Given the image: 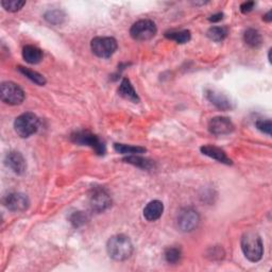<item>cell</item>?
Listing matches in <instances>:
<instances>
[{"mask_svg":"<svg viewBox=\"0 0 272 272\" xmlns=\"http://www.w3.org/2000/svg\"><path fill=\"white\" fill-rule=\"evenodd\" d=\"M200 150L204 155H207V156L213 158V160H216L219 163H222V164H225V165H231L232 164L231 158L228 155H226V153L222 149L218 148V147L207 145V146H202L200 148Z\"/></svg>","mask_w":272,"mask_h":272,"instance_id":"5bb4252c","label":"cell"},{"mask_svg":"<svg viewBox=\"0 0 272 272\" xmlns=\"http://www.w3.org/2000/svg\"><path fill=\"white\" fill-rule=\"evenodd\" d=\"M26 5V2H19V0H3L2 6L3 8L8 11V12H17L20 9H22Z\"/></svg>","mask_w":272,"mask_h":272,"instance_id":"484cf974","label":"cell"},{"mask_svg":"<svg viewBox=\"0 0 272 272\" xmlns=\"http://www.w3.org/2000/svg\"><path fill=\"white\" fill-rule=\"evenodd\" d=\"M206 96L213 106H215L221 111H229L233 109V104L231 102V100L225 95L216 92V90L208 89Z\"/></svg>","mask_w":272,"mask_h":272,"instance_id":"4fadbf2b","label":"cell"},{"mask_svg":"<svg viewBox=\"0 0 272 272\" xmlns=\"http://www.w3.org/2000/svg\"><path fill=\"white\" fill-rule=\"evenodd\" d=\"M45 19H46L49 24L60 25L65 19V13L61 10L48 11V12L45 14Z\"/></svg>","mask_w":272,"mask_h":272,"instance_id":"cb8c5ba5","label":"cell"},{"mask_svg":"<svg viewBox=\"0 0 272 272\" xmlns=\"http://www.w3.org/2000/svg\"><path fill=\"white\" fill-rule=\"evenodd\" d=\"M222 18H223V14H222V13H217V14L212 15V16L209 18V20L212 21V22H218V21H220Z\"/></svg>","mask_w":272,"mask_h":272,"instance_id":"f546056e","label":"cell"},{"mask_svg":"<svg viewBox=\"0 0 272 272\" xmlns=\"http://www.w3.org/2000/svg\"><path fill=\"white\" fill-rule=\"evenodd\" d=\"M181 256H182V253H181L179 248L169 247L165 250V259L169 264H177L178 262H180Z\"/></svg>","mask_w":272,"mask_h":272,"instance_id":"d4e9b609","label":"cell"},{"mask_svg":"<svg viewBox=\"0 0 272 272\" xmlns=\"http://www.w3.org/2000/svg\"><path fill=\"white\" fill-rule=\"evenodd\" d=\"M157 32L156 26L150 19H142L136 21L130 29V34L135 41L145 42L155 37Z\"/></svg>","mask_w":272,"mask_h":272,"instance_id":"8992f818","label":"cell"},{"mask_svg":"<svg viewBox=\"0 0 272 272\" xmlns=\"http://www.w3.org/2000/svg\"><path fill=\"white\" fill-rule=\"evenodd\" d=\"M29 199L21 192H12L6 197L5 206L11 212H24L29 208Z\"/></svg>","mask_w":272,"mask_h":272,"instance_id":"8fae6325","label":"cell"},{"mask_svg":"<svg viewBox=\"0 0 272 272\" xmlns=\"http://www.w3.org/2000/svg\"><path fill=\"white\" fill-rule=\"evenodd\" d=\"M88 202L90 210L96 213H101L105 212L111 207L112 200L106 189L101 187H96L90 191Z\"/></svg>","mask_w":272,"mask_h":272,"instance_id":"ba28073f","label":"cell"},{"mask_svg":"<svg viewBox=\"0 0 272 272\" xmlns=\"http://www.w3.org/2000/svg\"><path fill=\"white\" fill-rule=\"evenodd\" d=\"M123 162H126L128 164H131V165L136 166L139 168H142V169H146V170H149L153 167V163L150 160H148V158L142 157L139 154L128 155L127 157L123 158Z\"/></svg>","mask_w":272,"mask_h":272,"instance_id":"d6986e66","label":"cell"},{"mask_svg":"<svg viewBox=\"0 0 272 272\" xmlns=\"http://www.w3.org/2000/svg\"><path fill=\"white\" fill-rule=\"evenodd\" d=\"M6 165L16 175H24L27 169L25 157L18 151H11L6 156Z\"/></svg>","mask_w":272,"mask_h":272,"instance_id":"7c38bea8","label":"cell"},{"mask_svg":"<svg viewBox=\"0 0 272 272\" xmlns=\"http://www.w3.org/2000/svg\"><path fill=\"white\" fill-rule=\"evenodd\" d=\"M229 30L225 27H212L209 29L207 36L210 40L214 42H222L228 37Z\"/></svg>","mask_w":272,"mask_h":272,"instance_id":"603a6c76","label":"cell"},{"mask_svg":"<svg viewBox=\"0 0 272 272\" xmlns=\"http://www.w3.org/2000/svg\"><path fill=\"white\" fill-rule=\"evenodd\" d=\"M117 41L110 37L95 38L90 42V48L93 53L102 59H108L112 56L117 50Z\"/></svg>","mask_w":272,"mask_h":272,"instance_id":"5b68a950","label":"cell"},{"mask_svg":"<svg viewBox=\"0 0 272 272\" xmlns=\"http://www.w3.org/2000/svg\"><path fill=\"white\" fill-rule=\"evenodd\" d=\"M254 6H255V3H254V2H247V3H244V4L241 6V12L244 13V14L250 13L251 11L254 9Z\"/></svg>","mask_w":272,"mask_h":272,"instance_id":"f1b7e54d","label":"cell"},{"mask_svg":"<svg viewBox=\"0 0 272 272\" xmlns=\"http://www.w3.org/2000/svg\"><path fill=\"white\" fill-rule=\"evenodd\" d=\"M200 222V216L197 211L192 209H184L178 216V226L182 232H192L197 229Z\"/></svg>","mask_w":272,"mask_h":272,"instance_id":"9c48e42d","label":"cell"},{"mask_svg":"<svg viewBox=\"0 0 272 272\" xmlns=\"http://www.w3.org/2000/svg\"><path fill=\"white\" fill-rule=\"evenodd\" d=\"M40 127V119L34 113L27 112L19 115L14 121V129L18 136L27 139L37 133Z\"/></svg>","mask_w":272,"mask_h":272,"instance_id":"3957f363","label":"cell"},{"mask_svg":"<svg viewBox=\"0 0 272 272\" xmlns=\"http://www.w3.org/2000/svg\"><path fill=\"white\" fill-rule=\"evenodd\" d=\"M268 59H269V62L271 63V49L269 50V55H268Z\"/></svg>","mask_w":272,"mask_h":272,"instance_id":"1f68e13d","label":"cell"},{"mask_svg":"<svg viewBox=\"0 0 272 272\" xmlns=\"http://www.w3.org/2000/svg\"><path fill=\"white\" fill-rule=\"evenodd\" d=\"M264 20L267 21V22H270L272 20V18H271V11H269V12L264 16Z\"/></svg>","mask_w":272,"mask_h":272,"instance_id":"4dcf8cb0","label":"cell"},{"mask_svg":"<svg viewBox=\"0 0 272 272\" xmlns=\"http://www.w3.org/2000/svg\"><path fill=\"white\" fill-rule=\"evenodd\" d=\"M71 140L75 144L90 147L98 155H104L107 151L105 143L101 142L97 135L89 131H77L72 134Z\"/></svg>","mask_w":272,"mask_h":272,"instance_id":"277c9868","label":"cell"},{"mask_svg":"<svg viewBox=\"0 0 272 272\" xmlns=\"http://www.w3.org/2000/svg\"><path fill=\"white\" fill-rule=\"evenodd\" d=\"M18 71L20 74L24 75L25 77H27L29 80H31L32 82H34L38 85H45L46 84V79H45V77L41 74H39L38 72H34V71H31L29 70V68H26V67H22V66H18Z\"/></svg>","mask_w":272,"mask_h":272,"instance_id":"44dd1931","label":"cell"},{"mask_svg":"<svg viewBox=\"0 0 272 272\" xmlns=\"http://www.w3.org/2000/svg\"><path fill=\"white\" fill-rule=\"evenodd\" d=\"M242 250L250 262H259L264 254V245L260 236L255 232H247L242 237Z\"/></svg>","mask_w":272,"mask_h":272,"instance_id":"7a4b0ae2","label":"cell"},{"mask_svg":"<svg viewBox=\"0 0 272 272\" xmlns=\"http://www.w3.org/2000/svg\"><path fill=\"white\" fill-rule=\"evenodd\" d=\"M86 220H87V216L83 212H77L73 214V216L71 217V221L75 226H80L84 224Z\"/></svg>","mask_w":272,"mask_h":272,"instance_id":"83f0119b","label":"cell"},{"mask_svg":"<svg viewBox=\"0 0 272 272\" xmlns=\"http://www.w3.org/2000/svg\"><path fill=\"white\" fill-rule=\"evenodd\" d=\"M118 94L122 98L133 102V104H139V102H140L139 95L136 94L132 83L130 82V80L127 78H124L123 80L121 81V83H120V85L118 87Z\"/></svg>","mask_w":272,"mask_h":272,"instance_id":"2e32d148","label":"cell"},{"mask_svg":"<svg viewBox=\"0 0 272 272\" xmlns=\"http://www.w3.org/2000/svg\"><path fill=\"white\" fill-rule=\"evenodd\" d=\"M244 41L248 45L249 47L251 48H258L262 46L263 43V38L262 34L259 33L258 30L250 28L247 29L244 33Z\"/></svg>","mask_w":272,"mask_h":272,"instance_id":"ac0fdd59","label":"cell"},{"mask_svg":"<svg viewBox=\"0 0 272 272\" xmlns=\"http://www.w3.org/2000/svg\"><path fill=\"white\" fill-rule=\"evenodd\" d=\"M256 128L262 131L263 133L267 134V135H271V130H272V123L270 119H260L257 120L255 123Z\"/></svg>","mask_w":272,"mask_h":272,"instance_id":"4316f807","label":"cell"},{"mask_svg":"<svg viewBox=\"0 0 272 272\" xmlns=\"http://www.w3.org/2000/svg\"><path fill=\"white\" fill-rule=\"evenodd\" d=\"M114 149L118 153L127 154V155H135V154H141V153L146 152V149L143 148V147H136V146H130V145H124V144H114Z\"/></svg>","mask_w":272,"mask_h":272,"instance_id":"7402d4cb","label":"cell"},{"mask_svg":"<svg viewBox=\"0 0 272 272\" xmlns=\"http://www.w3.org/2000/svg\"><path fill=\"white\" fill-rule=\"evenodd\" d=\"M164 204L160 200H153L144 209V217L148 221H155L162 217Z\"/></svg>","mask_w":272,"mask_h":272,"instance_id":"9a60e30c","label":"cell"},{"mask_svg":"<svg viewBox=\"0 0 272 272\" xmlns=\"http://www.w3.org/2000/svg\"><path fill=\"white\" fill-rule=\"evenodd\" d=\"M0 96L5 104L9 106H18L25 100V92L14 82H3L0 87Z\"/></svg>","mask_w":272,"mask_h":272,"instance_id":"52a82bcc","label":"cell"},{"mask_svg":"<svg viewBox=\"0 0 272 272\" xmlns=\"http://www.w3.org/2000/svg\"><path fill=\"white\" fill-rule=\"evenodd\" d=\"M165 37L168 40L175 41L178 44H185L190 41L191 34L188 30H180V31H169L165 33Z\"/></svg>","mask_w":272,"mask_h":272,"instance_id":"ffe728a7","label":"cell"},{"mask_svg":"<svg viewBox=\"0 0 272 272\" xmlns=\"http://www.w3.org/2000/svg\"><path fill=\"white\" fill-rule=\"evenodd\" d=\"M234 124L230 118L217 116L209 122V131L214 135H228L234 131Z\"/></svg>","mask_w":272,"mask_h":272,"instance_id":"30bf717a","label":"cell"},{"mask_svg":"<svg viewBox=\"0 0 272 272\" xmlns=\"http://www.w3.org/2000/svg\"><path fill=\"white\" fill-rule=\"evenodd\" d=\"M133 244L130 238L127 235L117 234L112 236L108 244H107V251L109 256L117 260V262H122L131 257L133 253Z\"/></svg>","mask_w":272,"mask_h":272,"instance_id":"6da1fadb","label":"cell"},{"mask_svg":"<svg viewBox=\"0 0 272 272\" xmlns=\"http://www.w3.org/2000/svg\"><path fill=\"white\" fill-rule=\"evenodd\" d=\"M22 58L28 64L36 65L43 60V51L32 45H27L22 49Z\"/></svg>","mask_w":272,"mask_h":272,"instance_id":"e0dca14e","label":"cell"}]
</instances>
